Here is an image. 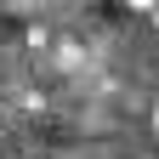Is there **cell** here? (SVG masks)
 I'll return each mask as SVG.
<instances>
[{
  "label": "cell",
  "instance_id": "6da1fadb",
  "mask_svg": "<svg viewBox=\"0 0 159 159\" xmlns=\"http://www.w3.org/2000/svg\"><path fill=\"white\" fill-rule=\"evenodd\" d=\"M125 6H131V11H153L159 0H125Z\"/></svg>",
  "mask_w": 159,
  "mask_h": 159
},
{
  "label": "cell",
  "instance_id": "7a4b0ae2",
  "mask_svg": "<svg viewBox=\"0 0 159 159\" xmlns=\"http://www.w3.org/2000/svg\"><path fill=\"white\" fill-rule=\"evenodd\" d=\"M153 136H159V108H153Z\"/></svg>",
  "mask_w": 159,
  "mask_h": 159
}]
</instances>
